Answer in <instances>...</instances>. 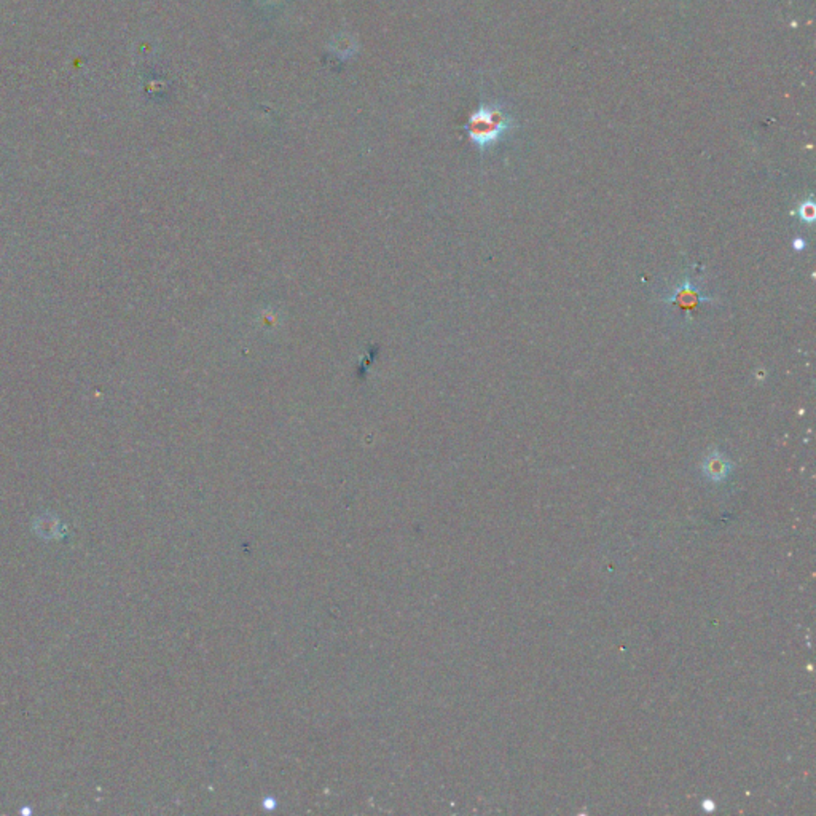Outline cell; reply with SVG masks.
Wrapping results in <instances>:
<instances>
[{"mask_svg":"<svg viewBox=\"0 0 816 816\" xmlns=\"http://www.w3.org/2000/svg\"><path fill=\"white\" fill-rule=\"evenodd\" d=\"M512 126V120L496 107V105H482L475 114H472L467 123V133L471 141L480 148L495 146Z\"/></svg>","mask_w":816,"mask_h":816,"instance_id":"obj_1","label":"cell"},{"mask_svg":"<svg viewBox=\"0 0 816 816\" xmlns=\"http://www.w3.org/2000/svg\"><path fill=\"white\" fill-rule=\"evenodd\" d=\"M663 302L675 304V307H678L679 309L682 311V314L686 316V319L689 321L692 311H695L699 304L705 303V302H713V298L703 295L700 289L697 288V285H694L692 281H690V278H686L675 290L671 292V295L665 298Z\"/></svg>","mask_w":816,"mask_h":816,"instance_id":"obj_2","label":"cell"},{"mask_svg":"<svg viewBox=\"0 0 816 816\" xmlns=\"http://www.w3.org/2000/svg\"><path fill=\"white\" fill-rule=\"evenodd\" d=\"M731 467H732L731 463H728L724 456H721L719 453L709 454L705 459V463H703V471H705V473L711 478V480H722V478H726L728 471H731Z\"/></svg>","mask_w":816,"mask_h":816,"instance_id":"obj_3","label":"cell"},{"mask_svg":"<svg viewBox=\"0 0 816 816\" xmlns=\"http://www.w3.org/2000/svg\"><path fill=\"white\" fill-rule=\"evenodd\" d=\"M799 215H800L802 220L813 222L815 215H816V208H815L813 201H810V199L808 201H803L799 208Z\"/></svg>","mask_w":816,"mask_h":816,"instance_id":"obj_4","label":"cell"}]
</instances>
